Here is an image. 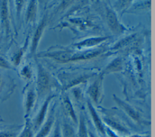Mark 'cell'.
Here are the masks:
<instances>
[{"instance_id": "ac0fdd59", "label": "cell", "mask_w": 155, "mask_h": 137, "mask_svg": "<svg viewBox=\"0 0 155 137\" xmlns=\"http://www.w3.org/2000/svg\"><path fill=\"white\" fill-rule=\"evenodd\" d=\"M121 69V62L119 59H114L108 66L106 68V72H113L119 71Z\"/></svg>"}, {"instance_id": "30bf717a", "label": "cell", "mask_w": 155, "mask_h": 137, "mask_svg": "<svg viewBox=\"0 0 155 137\" xmlns=\"http://www.w3.org/2000/svg\"><path fill=\"white\" fill-rule=\"evenodd\" d=\"M45 19L43 20L41 24H39V25L38 26V27L37 28L35 33V35H34V37H33V42H32V46H31V51L32 52H34L37 47V45H38V41L40 39V37L41 36V34H42V30H43V28L44 27V25H45Z\"/></svg>"}, {"instance_id": "3957f363", "label": "cell", "mask_w": 155, "mask_h": 137, "mask_svg": "<svg viewBox=\"0 0 155 137\" xmlns=\"http://www.w3.org/2000/svg\"><path fill=\"white\" fill-rule=\"evenodd\" d=\"M49 80L47 74L45 71L40 67L39 68L38 73V90L40 93L44 92L48 87Z\"/></svg>"}, {"instance_id": "52a82bcc", "label": "cell", "mask_w": 155, "mask_h": 137, "mask_svg": "<svg viewBox=\"0 0 155 137\" xmlns=\"http://www.w3.org/2000/svg\"><path fill=\"white\" fill-rule=\"evenodd\" d=\"M0 18L3 24L5 25L7 32L8 31V7L6 1L1 2L0 7Z\"/></svg>"}, {"instance_id": "44dd1931", "label": "cell", "mask_w": 155, "mask_h": 137, "mask_svg": "<svg viewBox=\"0 0 155 137\" xmlns=\"http://www.w3.org/2000/svg\"><path fill=\"white\" fill-rule=\"evenodd\" d=\"M0 68L10 69L12 67L10 65V64H8V62L4 58L0 56Z\"/></svg>"}, {"instance_id": "8fae6325", "label": "cell", "mask_w": 155, "mask_h": 137, "mask_svg": "<svg viewBox=\"0 0 155 137\" xmlns=\"http://www.w3.org/2000/svg\"><path fill=\"white\" fill-rule=\"evenodd\" d=\"M107 38L102 37V38H89L87 39H85L78 44H76V47H90L93 46L96 44H98L99 43L104 41Z\"/></svg>"}, {"instance_id": "d4e9b609", "label": "cell", "mask_w": 155, "mask_h": 137, "mask_svg": "<svg viewBox=\"0 0 155 137\" xmlns=\"http://www.w3.org/2000/svg\"><path fill=\"white\" fill-rule=\"evenodd\" d=\"M88 137H96L93 133H91V132L88 133Z\"/></svg>"}, {"instance_id": "484cf974", "label": "cell", "mask_w": 155, "mask_h": 137, "mask_svg": "<svg viewBox=\"0 0 155 137\" xmlns=\"http://www.w3.org/2000/svg\"><path fill=\"white\" fill-rule=\"evenodd\" d=\"M1 85H2V79H1V76L0 75V90H1Z\"/></svg>"}, {"instance_id": "5b68a950", "label": "cell", "mask_w": 155, "mask_h": 137, "mask_svg": "<svg viewBox=\"0 0 155 137\" xmlns=\"http://www.w3.org/2000/svg\"><path fill=\"white\" fill-rule=\"evenodd\" d=\"M88 107L90 115L91 116V118H93V122H94V125L96 127L97 129L101 133H102V135H105V129L102 124V122L101 119L99 118V116L96 113V110H94V109L93 108V107L92 106L90 102H88Z\"/></svg>"}, {"instance_id": "5bb4252c", "label": "cell", "mask_w": 155, "mask_h": 137, "mask_svg": "<svg viewBox=\"0 0 155 137\" xmlns=\"http://www.w3.org/2000/svg\"><path fill=\"white\" fill-rule=\"evenodd\" d=\"M64 107H65V110L68 113V115L71 118V119L74 122H76V116L74 111L73 110V106L71 105V102L69 100L68 97H66L64 99Z\"/></svg>"}, {"instance_id": "7a4b0ae2", "label": "cell", "mask_w": 155, "mask_h": 137, "mask_svg": "<svg viewBox=\"0 0 155 137\" xmlns=\"http://www.w3.org/2000/svg\"><path fill=\"white\" fill-rule=\"evenodd\" d=\"M114 99L116 101V102L120 106V107L122 108V110L125 113H127V114L130 117H131L133 119H134L137 122L139 121L140 117L138 113L136 111H135L130 105H129L125 102L122 101V100H120L119 98H118L115 96H114Z\"/></svg>"}, {"instance_id": "cb8c5ba5", "label": "cell", "mask_w": 155, "mask_h": 137, "mask_svg": "<svg viewBox=\"0 0 155 137\" xmlns=\"http://www.w3.org/2000/svg\"><path fill=\"white\" fill-rule=\"evenodd\" d=\"M129 137H150L149 135L148 136H139V135H133V136H131Z\"/></svg>"}, {"instance_id": "603a6c76", "label": "cell", "mask_w": 155, "mask_h": 137, "mask_svg": "<svg viewBox=\"0 0 155 137\" xmlns=\"http://www.w3.org/2000/svg\"><path fill=\"white\" fill-rule=\"evenodd\" d=\"M22 75L27 78H29L30 77V72L28 67H26L23 68L22 71Z\"/></svg>"}, {"instance_id": "8992f818", "label": "cell", "mask_w": 155, "mask_h": 137, "mask_svg": "<svg viewBox=\"0 0 155 137\" xmlns=\"http://www.w3.org/2000/svg\"><path fill=\"white\" fill-rule=\"evenodd\" d=\"M107 18L108 24L110 28L114 32L119 31L120 27L118 24L117 19L113 11L108 10L107 14Z\"/></svg>"}, {"instance_id": "7c38bea8", "label": "cell", "mask_w": 155, "mask_h": 137, "mask_svg": "<svg viewBox=\"0 0 155 137\" xmlns=\"http://www.w3.org/2000/svg\"><path fill=\"white\" fill-rule=\"evenodd\" d=\"M53 121L52 117H50L35 137H46L51 130Z\"/></svg>"}, {"instance_id": "7402d4cb", "label": "cell", "mask_w": 155, "mask_h": 137, "mask_svg": "<svg viewBox=\"0 0 155 137\" xmlns=\"http://www.w3.org/2000/svg\"><path fill=\"white\" fill-rule=\"evenodd\" d=\"M52 137H62V134H61V129H60L59 125L56 126Z\"/></svg>"}, {"instance_id": "2e32d148", "label": "cell", "mask_w": 155, "mask_h": 137, "mask_svg": "<svg viewBox=\"0 0 155 137\" xmlns=\"http://www.w3.org/2000/svg\"><path fill=\"white\" fill-rule=\"evenodd\" d=\"M62 137H76L74 130L70 125L68 124L63 125Z\"/></svg>"}, {"instance_id": "ffe728a7", "label": "cell", "mask_w": 155, "mask_h": 137, "mask_svg": "<svg viewBox=\"0 0 155 137\" xmlns=\"http://www.w3.org/2000/svg\"><path fill=\"white\" fill-rule=\"evenodd\" d=\"M16 133L10 130H4L0 132V137H15Z\"/></svg>"}, {"instance_id": "ba28073f", "label": "cell", "mask_w": 155, "mask_h": 137, "mask_svg": "<svg viewBox=\"0 0 155 137\" xmlns=\"http://www.w3.org/2000/svg\"><path fill=\"white\" fill-rule=\"evenodd\" d=\"M35 102V94L33 90H30L28 92L25 103V116L27 117L30 114L31 110Z\"/></svg>"}, {"instance_id": "d6986e66", "label": "cell", "mask_w": 155, "mask_h": 137, "mask_svg": "<svg viewBox=\"0 0 155 137\" xmlns=\"http://www.w3.org/2000/svg\"><path fill=\"white\" fill-rule=\"evenodd\" d=\"M106 122H107L108 124H109L110 126H111L113 128L116 129L117 130H118L119 132H123V133L127 132V130L125 129L122 125L119 124L117 122H116L114 121L110 120V119H107Z\"/></svg>"}, {"instance_id": "4316f807", "label": "cell", "mask_w": 155, "mask_h": 137, "mask_svg": "<svg viewBox=\"0 0 155 137\" xmlns=\"http://www.w3.org/2000/svg\"><path fill=\"white\" fill-rule=\"evenodd\" d=\"M2 120H1V119H0V123H1V122H2Z\"/></svg>"}, {"instance_id": "277c9868", "label": "cell", "mask_w": 155, "mask_h": 137, "mask_svg": "<svg viewBox=\"0 0 155 137\" xmlns=\"http://www.w3.org/2000/svg\"><path fill=\"white\" fill-rule=\"evenodd\" d=\"M54 97V96H50L49 97H48L46 100L45 101L44 103L43 104V105H42L36 118L35 119V127L36 129H37L38 127H39L41 124L42 123L44 119L45 118V116L46 115V112L47 110V108L48 106V104L50 102V101L51 100V99Z\"/></svg>"}, {"instance_id": "6da1fadb", "label": "cell", "mask_w": 155, "mask_h": 137, "mask_svg": "<svg viewBox=\"0 0 155 137\" xmlns=\"http://www.w3.org/2000/svg\"><path fill=\"white\" fill-rule=\"evenodd\" d=\"M75 55L76 54L68 51H59L47 55V56L62 62H67L69 61H74Z\"/></svg>"}, {"instance_id": "9a60e30c", "label": "cell", "mask_w": 155, "mask_h": 137, "mask_svg": "<svg viewBox=\"0 0 155 137\" xmlns=\"http://www.w3.org/2000/svg\"><path fill=\"white\" fill-rule=\"evenodd\" d=\"M78 137H88V133L87 132L85 124V121L82 116H81L79 118V131Z\"/></svg>"}, {"instance_id": "e0dca14e", "label": "cell", "mask_w": 155, "mask_h": 137, "mask_svg": "<svg viewBox=\"0 0 155 137\" xmlns=\"http://www.w3.org/2000/svg\"><path fill=\"white\" fill-rule=\"evenodd\" d=\"M18 137H33V132L28 121H26L25 126Z\"/></svg>"}, {"instance_id": "9c48e42d", "label": "cell", "mask_w": 155, "mask_h": 137, "mask_svg": "<svg viewBox=\"0 0 155 137\" xmlns=\"http://www.w3.org/2000/svg\"><path fill=\"white\" fill-rule=\"evenodd\" d=\"M88 94L95 102H97L100 96V82L96 81L88 89Z\"/></svg>"}, {"instance_id": "4fadbf2b", "label": "cell", "mask_w": 155, "mask_h": 137, "mask_svg": "<svg viewBox=\"0 0 155 137\" xmlns=\"http://www.w3.org/2000/svg\"><path fill=\"white\" fill-rule=\"evenodd\" d=\"M36 11V1H31L30 2L28 5L27 12V21H32L35 17Z\"/></svg>"}]
</instances>
